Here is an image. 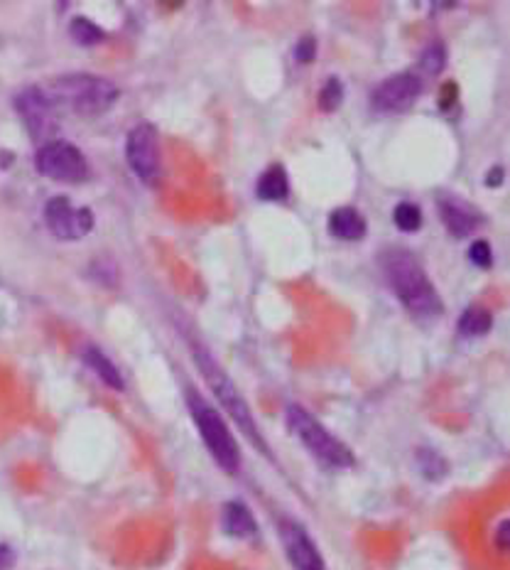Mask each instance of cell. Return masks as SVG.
Instances as JSON below:
<instances>
[{"label": "cell", "instance_id": "cell-1", "mask_svg": "<svg viewBox=\"0 0 510 570\" xmlns=\"http://www.w3.org/2000/svg\"><path fill=\"white\" fill-rule=\"evenodd\" d=\"M381 268L385 283L410 315L419 320H435L445 312V303L422 268V263L418 261V256H412L405 249H388L381 253Z\"/></svg>", "mask_w": 510, "mask_h": 570}, {"label": "cell", "instance_id": "cell-2", "mask_svg": "<svg viewBox=\"0 0 510 570\" xmlns=\"http://www.w3.org/2000/svg\"><path fill=\"white\" fill-rule=\"evenodd\" d=\"M52 106L69 109L76 116H101L118 101V86L93 75H66L42 89Z\"/></svg>", "mask_w": 510, "mask_h": 570}, {"label": "cell", "instance_id": "cell-3", "mask_svg": "<svg viewBox=\"0 0 510 570\" xmlns=\"http://www.w3.org/2000/svg\"><path fill=\"white\" fill-rule=\"evenodd\" d=\"M194 362L196 366H199L202 376L206 379V383H209V389L213 391V396H216V401L221 403L223 411L231 416V421L241 428L243 435L251 440L253 445H255L263 455H270L268 443L260 435L258 423L253 418L251 408H248V403H246V399L241 396V391H238L236 383L231 381V376L223 372L221 366H219V362L206 352L204 346H194Z\"/></svg>", "mask_w": 510, "mask_h": 570}, {"label": "cell", "instance_id": "cell-4", "mask_svg": "<svg viewBox=\"0 0 510 570\" xmlns=\"http://www.w3.org/2000/svg\"><path fill=\"white\" fill-rule=\"evenodd\" d=\"M186 406H189L192 421H194L199 435L204 440L206 450L216 460V465L229 475H236L241 468V448H238L231 430L221 418V413L196 391H186Z\"/></svg>", "mask_w": 510, "mask_h": 570}, {"label": "cell", "instance_id": "cell-5", "mask_svg": "<svg viewBox=\"0 0 510 570\" xmlns=\"http://www.w3.org/2000/svg\"><path fill=\"white\" fill-rule=\"evenodd\" d=\"M285 418H288V425L290 430H292V435H298L299 443L309 450V455H315L324 468H353L356 458H353L351 450L346 448L341 440L334 438V435H332L322 423L316 421L312 413L305 411L302 406H298V403L288 406Z\"/></svg>", "mask_w": 510, "mask_h": 570}, {"label": "cell", "instance_id": "cell-6", "mask_svg": "<svg viewBox=\"0 0 510 570\" xmlns=\"http://www.w3.org/2000/svg\"><path fill=\"white\" fill-rule=\"evenodd\" d=\"M35 168L55 182H84L89 178V160L69 141L42 143L35 153Z\"/></svg>", "mask_w": 510, "mask_h": 570}, {"label": "cell", "instance_id": "cell-7", "mask_svg": "<svg viewBox=\"0 0 510 570\" xmlns=\"http://www.w3.org/2000/svg\"><path fill=\"white\" fill-rule=\"evenodd\" d=\"M45 222L49 232L62 241H79L91 234L93 215L89 206H74L69 197H52L45 205Z\"/></svg>", "mask_w": 510, "mask_h": 570}, {"label": "cell", "instance_id": "cell-8", "mask_svg": "<svg viewBox=\"0 0 510 570\" xmlns=\"http://www.w3.org/2000/svg\"><path fill=\"white\" fill-rule=\"evenodd\" d=\"M125 160L143 182H155L160 175V141L152 123L133 126L125 138Z\"/></svg>", "mask_w": 510, "mask_h": 570}, {"label": "cell", "instance_id": "cell-9", "mask_svg": "<svg viewBox=\"0 0 510 570\" xmlns=\"http://www.w3.org/2000/svg\"><path fill=\"white\" fill-rule=\"evenodd\" d=\"M419 96L422 79L412 72H400L373 86L371 106L381 113H405L418 103Z\"/></svg>", "mask_w": 510, "mask_h": 570}, {"label": "cell", "instance_id": "cell-10", "mask_svg": "<svg viewBox=\"0 0 510 570\" xmlns=\"http://www.w3.org/2000/svg\"><path fill=\"white\" fill-rule=\"evenodd\" d=\"M280 539L285 546L290 563L295 570H326L324 558L315 546V541L309 539V533L295 522H285L280 526Z\"/></svg>", "mask_w": 510, "mask_h": 570}, {"label": "cell", "instance_id": "cell-11", "mask_svg": "<svg viewBox=\"0 0 510 570\" xmlns=\"http://www.w3.org/2000/svg\"><path fill=\"white\" fill-rule=\"evenodd\" d=\"M18 113L22 116V121L30 128L32 138H45L47 133L52 131L55 126V106L49 103V99L42 92V86H28L25 92H20L15 99Z\"/></svg>", "mask_w": 510, "mask_h": 570}, {"label": "cell", "instance_id": "cell-12", "mask_svg": "<svg viewBox=\"0 0 510 570\" xmlns=\"http://www.w3.org/2000/svg\"><path fill=\"white\" fill-rule=\"evenodd\" d=\"M439 216L445 222L446 232L454 239L471 236L483 222V216L471 205H466L464 199H459V197H442L439 199Z\"/></svg>", "mask_w": 510, "mask_h": 570}, {"label": "cell", "instance_id": "cell-13", "mask_svg": "<svg viewBox=\"0 0 510 570\" xmlns=\"http://www.w3.org/2000/svg\"><path fill=\"white\" fill-rule=\"evenodd\" d=\"M329 234L341 241H361L366 236V219L359 209L341 206L329 215Z\"/></svg>", "mask_w": 510, "mask_h": 570}, {"label": "cell", "instance_id": "cell-14", "mask_svg": "<svg viewBox=\"0 0 510 570\" xmlns=\"http://www.w3.org/2000/svg\"><path fill=\"white\" fill-rule=\"evenodd\" d=\"M221 526L223 531L233 536V539H253L258 533L255 516L251 514V509L243 504V502H229V504L223 506Z\"/></svg>", "mask_w": 510, "mask_h": 570}, {"label": "cell", "instance_id": "cell-15", "mask_svg": "<svg viewBox=\"0 0 510 570\" xmlns=\"http://www.w3.org/2000/svg\"><path fill=\"white\" fill-rule=\"evenodd\" d=\"M255 195L263 202H282L290 195V180L282 165H270L255 182Z\"/></svg>", "mask_w": 510, "mask_h": 570}, {"label": "cell", "instance_id": "cell-16", "mask_svg": "<svg viewBox=\"0 0 510 570\" xmlns=\"http://www.w3.org/2000/svg\"><path fill=\"white\" fill-rule=\"evenodd\" d=\"M82 356H84L86 366H89L93 374L99 376V379H101L106 386H111V389H116V391H123V389H125V383H123V376H121V372H118V366L113 364L111 359L103 355L99 346H86L84 355Z\"/></svg>", "mask_w": 510, "mask_h": 570}, {"label": "cell", "instance_id": "cell-17", "mask_svg": "<svg viewBox=\"0 0 510 570\" xmlns=\"http://www.w3.org/2000/svg\"><path fill=\"white\" fill-rule=\"evenodd\" d=\"M493 328V315L483 305H471L459 318V332L464 337H483Z\"/></svg>", "mask_w": 510, "mask_h": 570}, {"label": "cell", "instance_id": "cell-18", "mask_svg": "<svg viewBox=\"0 0 510 570\" xmlns=\"http://www.w3.org/2000/svg\"><path fill=\"white\" fill-rule=\"evenodd\" d=\"M393 222H395L400 232L415 234L419 226H422V209L415 202H400L395 206V212H393Z\"/></svg>", "mask_w": 510, "mask_h": 570}, {"label": "cell", "instance_id": "cell-19", "mask_svg": "<svg viewBox=\"0 0 510 570\" xmlns=\"http://www.w3.org/2000/svg\"><path fill=\"white\" fill-rule=\"evenodd\" d=\"M69 30H72L74 42L84 45V48H93V45H99V42H103V38H106V32L89 18H74Z\"/></svg>", "mask_w": 510, "mask_h": 570}, {"label": "cell", "instance_id": "cell-20", "mask_svg": "<svg viewBox=\"0 0 510 570\" xmlns=\"http://www.w3.org/2000/svg\"><path fill=\"white\" fill-rule=\"evenodd\" d=\"M446 65V49L442 42H432L429 48H425L422 57H419V69L425 72V75H432L437 76Z\"/></svg>", "mask_w": 510, "mask_h": 570}, {"label": "cell", "instance_id": "cell-21", "mask_svg": "<svg viewBox=\"0 0 510 570\" xmlns=\"http://www.w3.org/2000/svg\"><path fill=\"white\" fill-rule=\"evenodd\" d=\"M343 101V84L339 76H329L319 92V109L322 111H336Z\"/></svg>", "mask_w": 510, "mask_h": 570}, {"label": "cell", "instance_id": "cell-22", "mask_svg": "<svg viewBox=\"0 0 510 570\" xmlns=\"http://www.w3.org/2000/svg\"><path fill=\"white\" fill-rule=\"evenodd\" d=\"M418 465H419V472L427 477V479H442L446 475V462L445 458H439L435 450H419L418 455Z\"/></svg>", "mask_w": 510, "mask_h": 570}, {"label": "cell", "instance_id": "cell-23", "mask_svg": "<svg viewBox=\"0 0 510 570\" xmlns=\"http://www.w3.org/2000/svg\"><path fill=\"white\" fill-rule=\"evenodd\" d=\"M469 261H471L473 266H479V268H491L493 266L491 243L483 241V239L473 241L471 246H469Z\"/></svg>", "mask_w": 510, "mask_h": 570}, {"label": "cell", "instance_id": "cell-24", "mask_svg": "<svg viewBox=\"0 0 510 570\" xmlns=\"http://www.w3.org/2000/svg\"><path fill=\"white\" fill-rule=\"evenodd\" d=\"M295 59H298L299 65H309V62H315L316 57V39L312 35H305V38L299 39L298 45H295Z\"/></svg>", "mask_w": 510, "mask_h": 570}, {"label": "cell", "instance_id": "cell-25", "mask_svg": "<svg viewBox=\"0 0 510 570\" xmlns=\"http://www.w3.org/2000/svg\"><path fill=\"white\" fill-rule=\"evenodd\" d=\"M456 96H459V86H456L454 82H446V84L442 86V94H439V109H442V111H449L456 103Z\"/></svg>", "mask_w": 510, "mask_h": 570}, {"label": "cell", "instance_id": "cell-26", "mask_svg": "<svg viewBox=\"0 0 510 570\" xmlns=\"http://www.w3.org/2000/svg\"><path fill=\"white\" fill-rule=\"evenodd\" d=\"M13 563H15V551L8 543H0V570L13 568Z\"/></svg>", "mask_w": 510, "mask_h": 570}, {"label": "cell", "instance_id": "cell-27", "mask_svg": "<svg viewBox=\"0 0 510 570\" xmlns=\"http://www.w3.org/2000/svg\"><path fill=\"white\" fill-rule=\"evenodd\" d=\"M503 175H506V172H503L501 165H496V168H491V172L486 175V185H488V188H501Z\"/></svg>", "mask_w": 510, "mask_h": 570}, {"label": "cell", "instance_id": "cell-28", "mask_svg": "<svg viewBox=\"0 0 510 570\" xmlns=\"http://www.w3.org/2000/svg\"><path fill=\"white\" fill-rule=\"evenodd\" d=\"M496 543H498V548H506V546H508V522L501 523L498 536H496Z\"/></svg>", "mask_w": 510, "mask_h": 570}]
</instances>
